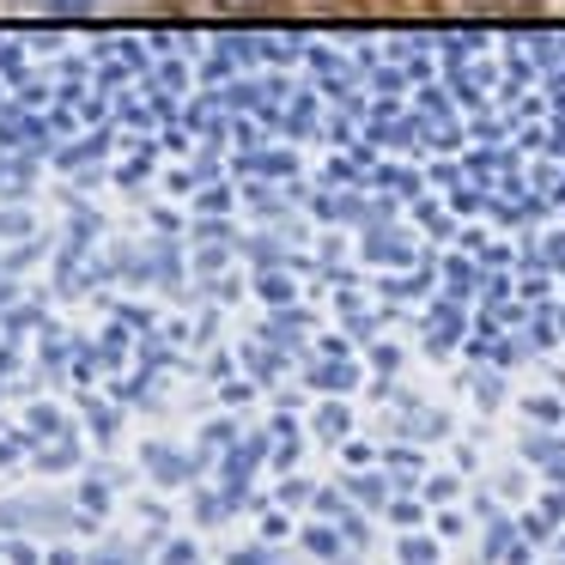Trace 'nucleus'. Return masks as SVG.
I'll list each match as a JSON object with an SVG mask.
<instances>
[{"instance_id": "1", "label": "nucleus", "mask_w": 565, "mask_h": 565, "mask_svg": "<svg viewBox=\"0 0 565 565\" xmlns=\"http://www.w3.org/2000/svg\"><path fill=\"white\" fill-rule=\"evenodd\" d=\"M50 7H55V13H86L92 0H50Z\"/></svg>"}]
</instances>
